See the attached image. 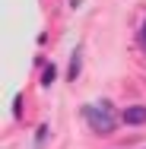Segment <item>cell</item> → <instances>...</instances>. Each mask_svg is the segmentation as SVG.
Here are the masks:
<instances>
[{
    "instance_id": "obj_1",
    "label": "cell",
    "mask_w": 146,
    "mask_h": 149,
    "mask_svg": "<svg viewBox=\"0 0 146 149\" xmlns=\"http://www.w3.org/2000/svg\"><path fill=\"white\" fill-rule=\"evenodd\" d=\"M83 118L89 120V127H92L95 133H111V130H115V118H111V105H108V102L86 105V108H83Z\"/></svg>"
},
{
    "instance_id": "obj_2",
    "label": "cell",
    "mask_w": 146,
    "mask_h": 149,
    "mask_svg": "<svg viewBox=\"0 0 146 149\" xmlns=\"http://www.w3.org/2000/svg\"><path fill=\"white\" fill-rule=\"evenodd\" d=\"M121 118H124V124H130V127H140V124H146V108L143 105H133V108H127Z\"/></svg>"
},
{
    "instance_id": "obj_3",
    "label": "cell",
    "mask_w": 146,
    "mask_h": 149,
    "mask_svg": "<svg viewBox=\"0 0 146 149\" xmlns=\"http://www.w3.org/2000/svg\"><path fill=\"white\" fill-rule=\"evenodd\" d=\"M80 57H83V48H76L70 57V79H76V73H80Z\"/></svg>"
},
{
    "instance_id": "obj_4",
    "label": "cell",
    "mask_w": 146,
    "mask_h": 149,
    "mask_svg": "<svg viewBox=\"0 0 146 149\" xmlns=\"http://www.w3.org/2000/svg\"><path fill=\"white\" fill-rule=\"evenodd\" d=\"M54 73H57V70H54V67H48V70H45V76H41V83H45V86H51V83H54Z\"/></svg>"
},
{
    "instance_id": "obj_5",
    "label": "cell",
    "mask_w": 146,
    "mask_h": 149,
    "mask_svg": "<svg viewBox=\"0 0 146 149\" xmlns=\"http://www.w3.org/2000/svg\"><path fill=\"white\" fill-rule=\"evenodd\" d=\"M140 38H143V45H146V22H143V32H140Z\"/></svg>"
}]
</instances>
